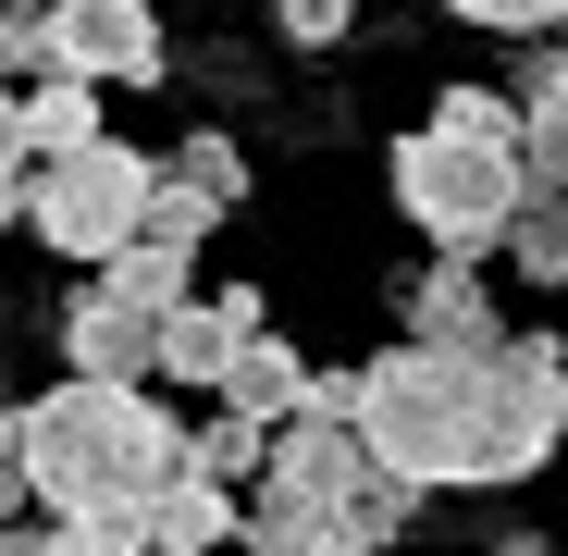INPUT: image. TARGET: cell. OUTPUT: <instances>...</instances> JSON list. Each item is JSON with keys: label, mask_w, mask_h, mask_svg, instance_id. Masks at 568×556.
Wrapping results in <instances>:
<instances>
[{"label": "cell", "mask_w": 568, "mask_h": 556, "mask_svg": "<svg viewBox=\"0 0 568 556\" xmlns=\"http://www.w3.org/2000/svg\"><path fill=\"white\" fill-rule=\"evenodd\" d=\"M297 396H310V358L284 346V334H247V358L223 371V408H247V421H297Z\"/></svg>", "instance_id": "obj_11"}, {"label": "cell", "mask_w": 568, "mask_h": 556, "mask_svg": "<svg viewBox=\"0 0 568 556\" xmlns=\"http://www.w3.org/2000/svg\"><path fill=\"white\" fill-rule=\"evenodd\" d=\"M13 556H87V519L50 507V532H13Z\"/></svg>", "instance_id": "obj_21"}, {"label": "cell", "mask_w": 568, "mask_h": 556, "mask_svg": "<svg viewBox=\"0 0 568 556\" xmlns=\"http://www.w3.org/2000/svg\"><path fill=\"white\" fill-rule=\"evenodd\" d=\"M50 62H62V50H50V13H0V87H13V74L38 87Z\"/></svg>", "instance_id": "obj_18"}, {"label": "cell", "mask_w": 568, "mask_h": 556, "mask_svg": "<svg viewBox=\"0 0 568 556\" xmlns=\"http://www.w3.org/2000/svg\"><path fill=\"white\" fill-rule=\"evenodd\" d=\"M185 457H199V471H223V483H260V471H272V421H247V408H211L199 433H185Z\"/></svg>", "instance_id": "obj_13"}, {"label": "cell", "mask_w": 568, "mask_h": 556, "mask_svg": "<svg viewBox=\"0 0 568 556\" xmlns=\"http://www.w3.org/2000/svg\"><path fill=\"white\" fill-rule=\"evenodd\" d=\"M185 272H199V247H173V235H124V247L100 260V285L136 297V310H185V297H199Z\"/></svg>", "instance_id": "obj_12"}, {"label": "cell", "mask_w": 568, "mask_h": 556, "mask_svg": "<svg viewBox=\"0 0 568 556\" xmlns=\"http://www.w3.org/2000/svg\"><path fill=\"white\" fill-rule=\"evenodd\" d=\"M185 471V421L149 408V384H74L26 408V495L62 519H100V507H149Z\"/></svg>", "instance_id": "obj_3"}, {"label": "cell", "mask_w": 568, "mask_h": 556, "mask_svg": "<svg viewBox=\"0 0 568 556\" xmlns=\"http://www.w3.org/2000/svg\"><path fill=\"white\" fill-rule=\"evenodd\" d=\"M507 247H519L531 285H568V199H531V211L507 223Z\"/></svg>", "instance_id": "obj_14"}, {"label": "cell", "mask_w": 568, "mask_h": 556, "mask_svg": "<svg viewBox=\"0 0 568 556\" xmlns=\"http://www.w3.org/2000/svg\"><path fill=\"white\" fill-rule=\"evenodd\" d=\"M0 556H13V532H0Z\"/></svg>", "instance_id": "obj_25"}, {"label": "cell", "mask_w": 568, "mask_h": 556, "mask_svg": "<svg viewBox=\"0 0 568 556\" xmlns=\"http://www.w3.org/2000/svg\"><path fill=\"white\" fill-rule=\"evenodd\" d=\"M247 334H260V297H247V285L185 297V310H161V371H173V384H211V396H223V371L247 358Z\"/></svg>", "instance_id": "obj_8"}, {"label": "cell", "mask_w": 568, "mask_h": 556, "mask_svg": "<svg viewBox=\"0 0 568 556\" xmlns=\"http://www.w3.org/2000/svg\"><path fill=\"white\" fill-rule=\"evenodd\" d=\"M26 495V408H0V507Z\"/></svg>", "instance_id": "obj_22"}, {"label": "cell", "mask_w": 568, "mask_h": 556, "mask_svg": "<svg viewBox=\"0 0 568 556\" xmlns=\"http://www.w3.org/2000/svg\"><path fill=\"white\" fill-rule=\"evenodd\" d=\"M173 173H185V185H211V199H223V211L247 199V161H235L223 137H185V149H173Z\"/></svg>", "instance_id": "obj_17"}, {"label": "cell", "mask_w": 568, "mask_h": 556, "mask_svg": "<svg viewBox=\"0 0 568 556\" xmlns=\"http://www.w3.org/2000/svg\"><path fill=\"white\" fill-rule=\"evenodd\" d=\"M62 358L87 371V384H149V371H161V310L87 285V297L62 310Z\"/></svg>", "instance_id": "obj_6"}, {"label": "cell", "mask_w": 568, "mask_h": 556, "mask_svg": "<svg viewBox=\"0 0 568 556\" xmlns=\"http://www.w3.org/2000/svg\"><path fill=\"white\" fill-rule=\"evenodd\" d=\"M507 556H544V544H507Z\"/></svg>", "instance_id": "obj_24"}, {"label": "cell", "mask_w": 568, "mask_h": 556, "mask_svg": "<svg viewBox=\"0 0 568 556\" xmlns=\"http://www.w3.org/2000/svg\"><path fill=\"white\" fill-rule=\"evenodd\" d=\"M235 532H247V507L223 495V471H199V457L149 495V544H161V556H211V544H235Z\"/></svg>", "instance_id": "obj_9"}, {"label": "cell", "mask_w": 568, "mask_h": 556, "mask_svg": "<svg viewBox=\"0 0 568 556\" xmlns=\"http://www.w3.org/2000/svg\"><path fill=\"white\" fill-rule=\"evenodd\" d=\"M149 161L124 149V137H87V149H62V161H38V185H26V223L62 247V260H112L136 223H149Z\"/></svg>", "instance_id": "obj_4"}, {"label": "cell", "mask_w": 568, "mask_h": 556, "mask_svg": "<svg viewBox=\"0 0 568 556\" xmlns=\"http://www.w3.org/2000/svg\"><path fill=\"white\" fill-rule=\"evenodd\" d=\"M556 199H568V161H556Z\"/></svg>", "instance_id": "obj_23"}, {"label": "cell", "mask_w": 568, "mask_h": 556, "mask_svg": "<svg viewBox=\"0 0 568 556\" xmlns=\"http://www.w3.org/2000/svg\"><path fill=\"white\" fill-rule=\"evenodd\" d=\"M457 26H495V38H544V26H568V0H445Z\"/></svg>", "instance_id": "obj_16"}, {"label": "cell", "mask_w": 568, "mask_h": 556, "mask_svg": "<svg viewBox=\"0 0 568 556\" xmlns=\"http://www.w3.org/2000/svg\"><path fill=\"white\" fill-rule=\"evenodd\" d=\"M50 50L100 87H161V13L149 0H50Z\"/></svg>", "instance_id": "obj_5"}, {"label": "cell", "mask_w": 568, "mask_h": 556, "mask_svg": "<svg viewBox=\"0 0 568 556\" xmlns=\"http://www.w3.org/2000/svg\"><path fill=\"white\" fill-rule=\"evenodd\" d=\"M396 211L433 247H457V260L507 247V223L531 211V124H519V100L445 87V100L396 137Z\"/></svg>", "instance_id": "obj_2"}, {"label": "cell", "mask_w": 568, "mask_h": 556, "mask_svg": "<svg viewBox=\"0 0 568 556\" xmlns=\"http://www.w3.org/2000/svg\"><path fill=\"white\" fill-rule=\"evenodd\" d=\"M87 137H100V74L50 62V74L26 87V149H38V161H62V149H87Z\"/></svg>", "instance_id": "obj_10"}, {"label": "cell", "mask_w": 568, "mask_h": 556, "mask_svg": "<svg viewBox=\"0 0 568 556\" xmlns=\"http://www.w3.org/2000/svg\"><path fill=\"white\" fill-rule=\"evenodd\" d=\"M26 161H38V149H26V100L0 87V223L26 211Z\"/></svg>", "instance_id": "obj_19"}, {"label": "cell", "mask_w": 568, "mask_h": 556, "mask_svg": "<svg viewBox=\"0 0 568 556\" xmlns=\"http://www.w3.org/2000/svg\"><path fill=\"white\" fill-rule=\"evenodd\" d=\"M211 223H223V199H211V185H185V173H161V185H149V223H136V235H173V247H199Z\"/></svg>", "instance_id": "obj_15"}, {"label": "cell", "mask_w": 568, "mask_h": 556, "mask_svg": "<svg viewBox=\"0 0 568 556\" xmlns=\"http://www.w3.org/2000/svg\"><path fill=\"white\" fill-rule=\"evenodd\" d=\"M284 38H310V50L346 38V0H284Z\"/></svg>", "instance_id": "obj_20"}, {"label": "cell", "mask_w": 568, "mask_h": 556, "mask_svg": "<svg viewBox=\"0 0 568 556\" xmlns=\"http://www.w3.org/2000/svg\"><path fill=\"white\" fill-rule=\"evenodd\" d=\"M396 322L433 334V346H495V334H507L495 297H483V260H457V247H433L408 285H396Z\"/></svg>", "instance_id": "obj_7"}, {"label": "cell", "mask_w": 568, "mask_h": 556, "mask_svg": "<svg viewBox=\"0 0 568 556\" xmlns=\"http://www.w3.org/2000/svg\"><path fill=\"white\" fill-rule=\"evenodd\" d=\"M358 433L408 483H531L568 445V358L556 334H495V346H384L358 371Z\"/></svg>", "instance_id": "obj_1"}]
</instances>
